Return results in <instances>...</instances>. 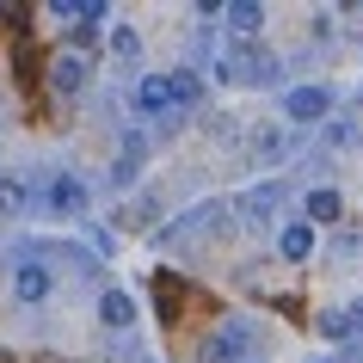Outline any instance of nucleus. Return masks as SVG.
I'll return each mask as SVG.
<instances>
[{
    "mask_svg": "<svg viewBox=\"0 0 363 363\" xmlns=\"http://www.w3.org/2000/svg\"><path fill=\"white\" fill-rule=\"evenodd\" d=\"M50 86L74 99L80 86H86V56H56V62H50Z\"/></svg>",
    "mask_w": 363,
    "mask_h": 363,
    "instance_id": "11",
    "label": "nucleus"
},
{
    "mask_svg": "<svg viewBox=\"0 0 363 363\" xmlns=\"http://www.w3.org/2000/svg\"><path fill=\"white\" fill-rule=\"evenodd\" d=\"M247 345H252V326H247V320H228V326L210 339L203 363H234V357H247Z\"/></svg>",
    "mask_w": 363,
    "mask_h": 363,
    "instance_id": "7",
    "label": "nucleus"
},
{
    "mask_svg": "<svg viewBox=\"0 0 363 363\" xmlns=\"http://www.w3.org/2000/svg\"><path fill=\"white\" fill-rule=\"evenodd\" d=\"M167 86H172V111H197V105H203V80L185 74V68H179V74H167Z\"/></svg>",
    "mask_w": 363,
    "mask_h": 363,
    "instance_id": "13",
    "label": "nucleus"
},
{
    "mask_svg": "<svg viewBox=\"0 0 363 363\" xmlns=\"http://www.w3.org/2000/svg\"><path fill=\"white\" fill-rule=\"evenodd\" d=\"M333 117V86H289L284 93V123H296V130H308V123H326Z\"/></svg>",
    "mask_w": 363,
    "mask_h": 363,
    "instance_id": "2",
    "label": "nucleus"
},
{
    "mask_svg": "<svg viewBox=\"0 0 363 363\" xmlns=\"http://www.w3.org/2000/svg\"><path fill=\"white\" fill-rule=\"evenodd\" d=\"M284 197H289V185H284V179H265V185L240 191V203H234V210H240V216L252 222V228H259V222H271V216L284 210Z\"/></svg>",
    "mask_w": 363,
    "mask_h": 363,
    "instance_id": "4",
    "label": "nucleus"
},
{
    "mask_svg": "<svg viewBox=\"0 0 363 363\" xmlns=\"http://www.w3.org/2000/svg\"><path fill=\"white\" fill-rule=\"evenodd\" d=\"M50 289H56V277H50V265H38V259H19V265H13V296H19L25 308L50 302Z\"/></svg>",
    "mask_w": 363,
    "mask_h": 363,
    "instance_id": "5",
    "label": "nucleus"
},
{
    "mask_svg": "<svg viewBox=\"0 0 363 363\" xmlns=\"http://www.w3.org/2000/svg\"><path fill=\"white\" fill-rule=\"evenodd\" d=\"M25 210V185L19 179H0V216H19Z\"/></svg>",
    "mask_w": 363,
    "mask_h": 363,
    "instance_id": "17",
    "label": "nucleus"
},
{
    "mask_svg": "<svg viewBox=\"0 0 363 363\" xmlns=\"http://www.w3.org/2000/svg\"><path fill=\"white\" fill-rule=\"evenodd\" d=\"M277 252H284V265H302V259H314V228H308V222H289V228L277 234Z\"/></svg>",
    "mask_w": 363,
    "mask_h": 363,
    "instance_id": "10",
    "label": "nucleus"
},
{
    "mask_svg": "<svg viewBox=\"0 0 363 363\" xmlns=\"http://www.w3.org/2000/svg\"><path fill=\"white\" fill-rule=\"evenodd\" d=\"M302 216H308V228H314V222H339V216H345V197L333 191V185H320V191H308Z\"/></svg>",
    "mask_w": 363,
    "mask_h": 363,
    "instance_id": "12",
    "label": "nucleus"
},
{
    "mask_svg": "<svg viewBox=\"0 0 363 363\" xmlns=\"http://www.w3.org/2000/svg\"><path fill=\"white\" fill-rule=\"evenodd\" d=\"M135 172H142V130L123 135V154H117V167H111V185H130Z\"/></svg>",
    "mask_w": 363,
    "mask_h": 363,
    "instance_id": "14",
    "label": "nucleus"
},
{
    "mask_svg": "<svg viewBox=\"0 0 363 363\" xmlns=\"http://www.w3.org/2000/svg\"><path fill=\"white\" fill-rule=\"evenodd\" d=\"M326 142H333V148H351V142H357V123H333V130H326Z\"/></svg>",
    "mask_w": 363,
    "mask_h": 363,
    "instance_id": "19",
    "label": "nucleus"
},
{
    "mask_svg": "<svg viewBox=\"0 0 363 363\" xmlns=\"http://www.w3.org/2000/svg\"><path fill=\"white\" fill-rule=\"evenodd\" d=\"M222 80H234V86H271L277 80V62L265 50H252V43H234L228 56H222Z\"/></svg>",
    "mask_w": 363,
    "mask_h": 363,
    "instance_id": "1",
    "label": "nucleus"
},
{
    "mask_svg": "<svg viewBox=\"0 0 363 363\" xmlns=\"http://www.w3.org/2000/svg\"><path fill=\"white\" fill-rule=\"evenodd\" d=\"M339 320H345V345H351V339H363V302L339 308Z\"/></svg>",
    "mask_w": 363,
    "mask_h": 363,
    "instance_id": "18",
    "label": "nucleus"
},
{
    "mask_svg": "<svg viewBox=\"0 0 363 363\" xmlns=\"http://www.w3.org/2000/svg\"><path fill=\"white\" fill-rule=\"evenodd\" d=\"M86 203H93V191L80 185L74 172H56V179L43 185V210L56 216V222H74V216H86Z\"/></svg>",
    "mask_w": 363,
    "mask_h": 363,
    "instance_id": "3",
    "label": "nucleus"
},
{
    "mask_svg": "<svg viewBox=\"0 0 363 363\" xmlns=\"http://www.w3.org/2000/svg\"><path fill=\"white\" fill-rule=\"evenodd\" d=\"M111 56L117 62H135V56H142V38H135L130 25H117V31H111Z\"/></svg>",
    "mask_w": 363,
    "mask_h": 363,
    "instance_id": "16",
    "label": "nucleus"
},
{
    "mask_svg": "<svg viewBox=\"0 0 363 363\" xmlns=\"http://www.w3.org/2000/svg\"><path fill=\"white\" fill-rule=\"evenodd\" d=\"M222 19H228L240 38H252V31L265 25V6H259V0H234V6H222Z\"/></svg>",
    "mask_w": 363,
    "mask_h": 363,
    "instance_id": "15",
    "label": "nucleus"
},
{
    "mask_svg": "<svg viewBox=\"0 0 363 363\" xmlns=\"http://www.w3.org/2000/svg\"><path fill=\"white\" fill-rule=\"evenodd\" d=\"M284 148H289V130H284V123H259V130L247 135V154L259 160V167H277Z\"/></svg>",
    "mask_w": 363,
    "mask_h": 363,
    "instance_id": "8",
    "label": "nucleus"
},
{
    "mask_svg": "<svg viewBox=\"0 0 363 363\" xmlns=\"http://www.w3.org/2000/svg\"><path fill=\"white\" fill-rule=\"evenodd\" d=\"M99 320L111 326V333H130V326H135V296H123V289H105V296H99Z\"/></svg>",
    "mask_w": 363,
    "mask_h": 363,
    "instance_id": "9",
    "label": "nucleus"
},
{
    "mask_svg": "<svg viewBox=\"0 0 363 363\" xmlns=\"http://www.w3.org/2000/svg\"><path fill=\"white\" fill-rule=\"evenodd\" d=\"M135 111L142 117H167L172 111V86H167V68H148L135 80Z\"/></svg>",
    "mask_w": 363,
    "mask_h": 363,
    "instance_id": "6",
    "label": "nucleus"
}]
</instances>
